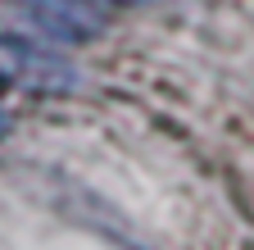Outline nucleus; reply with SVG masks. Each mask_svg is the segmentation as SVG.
Wrapping results in <instances>:
<instances>
[{"instance_id":"obj_1","label":"nucleus","mask_w":254,"mask_h":250,"mask_svg":"<svg viewBox=\"0 0 254 250\" xmlns=\"http://www.w3.org/2000/svg\"><path fill=\"white\" fill-rule=\"evenodd\" d=\"M0 78H14L23 86H41V91H73L77 73L68 64H59L55 55H41L18 41H0Z\"/></svg>"},{"instance_id":"obj_2","label":"nucleus","mask_w":254,"mask_h":250,"mask_svg":"<svg viewBox=\"0 0 254 250\" xmlns=\"http://www.w3.org/2000/svg\"><path fill=\"white\" fill-rule=\"evenodd\" d=\"M46 32L55 37H95L105 27V9L118 0H23Z\"/></svg>"},{"instance_id":"obj_3","label":"nucleus","mask_w":254,"mask_h":250,"mask_svg":"<svg viewBox=\"0 0 254 250\" xmlns=\"http://www.w3.org/2000/svg\"><path fill=\"white\" fill-rule=\"evenodd\" d=\"M0 132H5V114H0Z\"/></svg>"}]
</instances>
